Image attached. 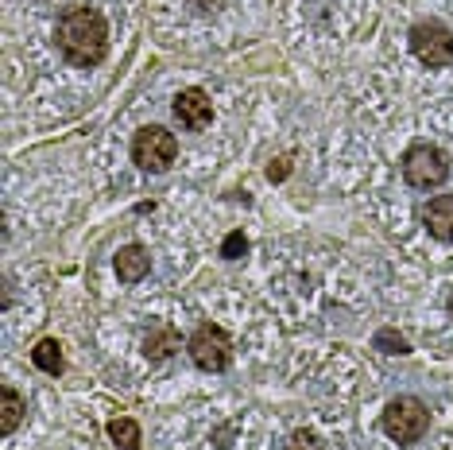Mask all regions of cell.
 <instances>
[{"label": "cell", "mask_w": 453, "mask_h": 450, "mask_svg": "<svg viewBox=\"0 0 453 450\" xmlns=\"http://www.w3.org/2000/svg\"><path fill=\"white\" fill-rule=\"evenodd\" d=\"M171 112H174V120H179V125L187 128V132H205V128L213 125V101H210V94H205V89H198V86L179 89V94H174Z\"/></svg>", "instance_id": "7"}, {"label": "cell", "mask_w": 453, "mask_h": 450, "mask_svg": "<svg viewBox=\"0 0 453 450\" xmlns=\"http://www.w3.org/2000/svg\"><path fill=\"white\" fill-rule=\"evenodd\" d=\"M372 345L380 353H388V357H403V353H411V342L399 330H391V326H384V330H376L372 334Z\"/></svg>", "instance_id": "14"}, {"label": "cell", "mask_w": 453, "mask_h": 450, "mask_svg": "<svg viewBox=\"0 0 453 450\" xmlns=\"http://www.w3.org/2000/svg\"><path fill=\"white\" fill-rule=\"evenodd\" d=\"M187 353L202 373H225L233 365V338L218 322H202L198 330L187 338Z\"/></svg>", "instance_id": "6"}, {"label": "cell", "mask_w": 453, "mask_h": 450, "mask_svg": "<svg viewBox=\"0 0 453 450\" xmlns=\"http://www.w3.org/2000/svg\"><path fill=\"white\" fill-rule=\"evenodd\" d=\"M287 175H291V159H287V156H283V159H275L272 167H267V179H272V182H283Z\"/></svg>", "instance_id": "17"}, {"label": "cell", "mask_w": 453, "mask_h": 450, "mask_svg": "<svg viewBox=\"0 0 453 450\" xmlns=\"http://www.w3.org/2000/svg\"><path fill=\"white\" fill-rule=\"evenodd\" d=\"M283 450H326V443H322V438H318L314 431H306V427H298V431L287 435Z\"/></svg>", "instance_id": "16"}, {"label": "cell", "mask_w": 453, "mask_h": 450, "mask_svg": "<svg viewBox=\"0 0 453 450\" xmlns=\"http://www.w3.org/2000/svg\"><path fill=\"white\" fill-rule=\"evenodd\" d=\"M32 365L35 369H43L47 376H58L66 369V357H63V345L55 342V338H39L35 350H32Z\"/></svg>", "instance_id": "12"}, {"label": "cell", "mask_w": 453, "mask_h": 450, "mask_svg": "<svg viewBox=\"0 0 453 450\" xmlns=\"http://www.w3.org/2000/svg\"><path fill=\"white\" fill-rule=\"evenodd\" d=\"M407 47L426 70L453 66V32L441 24V19H418V24H411Z\"/></svg>", "instance_id": "4"}, {"label": "cell", "mask_w": 453, "mask_h": 450, "mask_svg": "<svg viewBox=\"0 0 453 450\" xmlns=\"http://www.w3.org/2000/svg\"><path fill=\"white\" fill-rule=\"evenodd\" d=\"M55 43L63 50V58L70 66H101L109 55V24L97 8L89 4H74L58 16V27H55Z\"/></svg>", "instance_id": "1"}, {"label": "cell", "mask_w": 453, "mask_h": 450, "mask_svg": "<svg viewBox=\"0 0 453 450\" xmlns=\"http://www.w3.org/2000/svg\"><path fill=\"white\" fill-rule=\"evenodd\" d=\"M446 311H449V319H453V288H449V295H446Z\"/></svg>", "instance_id": "18"}, {"label": "cell", "mask_w": 453, "mask_h": 450, "mask_svg": "<svg viewBox=\"0 0 453 450\" xmlns=\"http://www.w3.org/2000/svg\"><path fill=\"white\" fill-rule=\"evenodd\" d=\"M182 350V334L174 330L171 322H156L143 338V353H148V361H167Z\"/></svg>", "instance_id": "10"}, {"label": "cell", "mask_w": 453, "mask_h": 450, "mask_svg": "<svg viewBox=\"0 0 453 450\" xmlns=\"http://www.w3.org/2000/svg\"><path fill=\"white\" fill-rule=\"evenodd\" d=\"M179 159V140H174L171 128L163 125H143L136 136H132V163L148 175H163L171 171V163Z\"/></svg>", "instance_id": "5"}, {"label": "cell", "mask_w": 453, "mask_h": 450, "mask_svg": "<svg viewBox=\"0 0 453 450\" xmlns=\"http://www.w3.org/2000/svg\"><path fill=\"white\" fill-rule=\"evenodd\" d=\"M244 257H249V237H244V229H233L221 241V260H244Z\"/></svg>", "instance_id": "15"}, {"label": "cell", "mask_w": 453, "mask_h": 450, "mask_svg": "<svg viewBox=\"0 0 453 450\" xmlns=\"http://www.w3.org/2000/svg\"><path fill=\"white\" fill-rule=\"evenodd\" d=\"M380 427H384V435L391 443L399 446H415L422 435L430 431V407L418 400V396H395L384 415H380Z\"/></svg>", "instance_id": "2"}, {"label": "cell", "mask_w": 453, "mask_h": 450, "mask_svg": "<svg viewBox=\"0 0 453 450\" xmlns=\"http://www.w3.org/2000/svg\"><path fill=\"white\" fill-rule=\"evenodd\" d=\"M112 268H117L120 275V283H140L143 275L151 272V252L143 249V244H125V249L117 252V260H112Z\"/></svg>", "instance_id": "9"}, {"label": "cell", "mask_w": 453, "mask_h": 450, "mask_svg": "<svg viewBox=\"0 0 453 450\" xmlns=\"http://www.w3.org/2000/svg\"><path fill=\"white\" fill-rule=\"evenodd\" d=\"M399 167H403L407 187H415V190H438L449 179V156L438 144H426V140L411 144L403 151V159H399Z\"/></svg>", "instance_id": "3"}, {"label": "cell", "mask_w": 453, "mask_h": 450, "mask_svg": "<svg viewBox=\"0 0 453 450\" xmlns=\"http://www.w3.org/2000/svg\"><path fill=\"white\" fill-rule=\"evenodd\" d=\"M422 225L426 233L441 244L453 241V194H434V198L422 206Z\"/></svg>", "instance_id": "8"}, {"label": "cell", "mask_w": 453, "mask_h": 450, "mask_svg": "<svg viewBox=\"0 0 453 450\" xmlns=\"http://www.w3.org/2000/svg\"><path fill=\"white\" fill-rule=\"evenodd\" d=\"M24 415H27V404H24V396L16 392L12 384H0V435H16V427L24 423Z\"/></svg>", "instance_id": "11"}, {"label": "cell", "mask_w": 453, "mask_h": 450, "mask_svg": "<svg viewBox=\"0 0 453 450\" xmlns=\"http://www.w3.org/2000/svg\"><path fill=\"white\" fill-rule=\"evenodd\" d=\"M105 431H109V438H112V446H117V450H140V443H143L140 423H136V419H128V415L109 419Z\"/></svg>", "instance_id": "13"}]
</instances>
